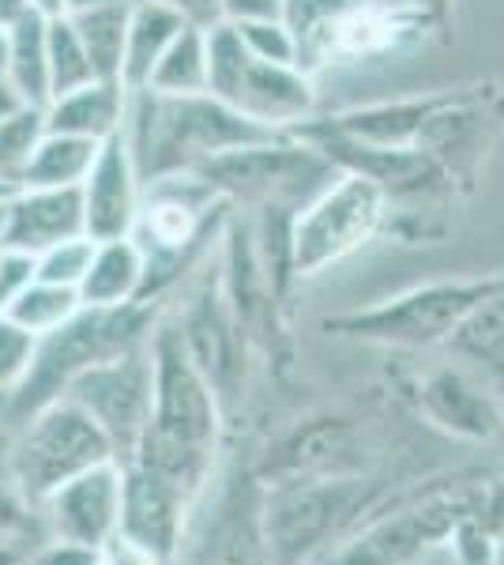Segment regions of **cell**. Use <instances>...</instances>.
I'll return each instance as SVG.
<instances>
[{"label":"cell","instance_id":"36","mask_svg":"<svg viewBox=\"0 0 504 565\" xmlns=\"http://www.w3.org/2000/svg\"><path fill=\"white\" fill-rule=\"evenodd\" d=\"M39 543H26V540H0V565H26L31 562V551Z\"/></svg>","mask_w":504,"mask_h":565},{"label":"cell","instance_id":"26","mask_svg":"<svg viewBox=\"0 0 504 565\" xmlns=\"http://www.w3.org/2000/svg\"><path fill=\"white\" fill-rule=\"evenodd\" d=\"M0 540H26V543L45 540L39 505L15 487V479L4 471V463H0Z\"/></svg>","mask_w":504,"mask_h":565},{"label":"cell","instance_id":"7","mask_svg":"<svg viewBox=\"0 0 504 565\" xmlns=\"http://www.w3.org/2000/svg\"><path fill=\"white\" fill-rule=\"evenodd\" d=\"M151 335L136 348L106 362H95L90 370L79 373L64 396L76 399L84 412L103 426V434L114 445V457L128 463L140 445L143 430L151 418Z\"/></svg>","mask_w":504,"mask_h":565},{"label":"cell","instance_id":"18","mask_svg":"<svg viewBox=\"0 0 504 565\" xmlns=\"http://www.w3.org/2000/svg\"><path fill=\"white\" fill-rule=\"evenodd\" d=\"M192 23L178 8L162 4V0H140L132 8L128 20V45H125V68H121V87L125 90H143L151 68L159 65V57L167 53V45L178 39L181 26Z\"/></svg>","mask_w":504,"mask_h":565},{"label":"cell","instance_id":"13","mask_svg":"<svg viewBox=\"0 0 504 565\" xmlns=\"http://www.w3.org/2000/svg\"><path fill=\"white\" fill-rule=\"evenodd\" d=\"M421 412L460 437H490L501 430V407L490 385L467 370H437L418 388Z\"/></svg>","mask_w":504,"mask_h":565},{"label":"cell","instance_id":"10","mask_svg":"<svg viewBox=\"0 0 504 565\" xmlns=\"http://www.w3.org/2000/svg\"><path fill=\"white\" fill-rule=\"evenodd\" d=\"M192 509H196V498H189L181 487L154 476L143 463H125L121 535L148 546L173 565L189 540Z\"/></svg>","mask_w":504,"mask_h":565},{"label":"cell","instance_id":"33","mask_svg":"<svg viewBox=\"0 0 504 565\" xmlns=\"http://www.w3.org/2000/svg\"><path fill=\"white\" fill-rule=\"evenodd\" d=\"M98 565H170L167 558H159L148 546H140L136 540L117 532L103 551H98Z\"/></svg>","mask_w":504,"mask_h":565},{"label":"cell","instance_id":"30","mask_svg":"<svg viewBox=\"0 0 504 565\" xmlns=\"http://www.w3.org/2000/svg\"><path fill=\"white\" fill-rule=\"evenodd\" d=\"M34 140H39V114L34 109H20V114L0 121V167L31 159Z\"/></svg>","mask_w":504,"mask_h":565},{"label":"cell","instance_id":"15","mask_svg":"<svg viewBox=\"0 0 504 565\" xmlns=\"http://www.w3.org/2000/svg\"><path fill=\"white\" fill-rule=\"evenodd\" d=\"M181 343L192 354L196 370L207 377V385L215 388L218 399L230 396L234 381H237V351H242V332L230 321V313L223 309V298H211L204 295L196 306L185 313V321L178 324Z\"/></svg>","mask_w":504,"mask_h":565},{"label":"cell","instance_id":"12","mask_svg":"<svg viewBox=\"0 0 504 565\" xmlns=\"http://www.w3.org/2000/svg\"><path fill=\"white\" fill-rule=\"evenodd\" d=\"M189 562L192 565H271L268 546H264L260 535V498H253V487L230 490V494L218 498L215 516L204 524Z\"/></svg>","mask_w":504,"mask_h":565},{"label":"cell","instance_id":"4","mask_svg":"<svg viewBox=\"0 0 504 565\" xmlns=\"http://www.w3.org/2000/svg\"><path fill=\"white\" fill-rule=\"evenodd\" d=\"M357 501V482L346 476H305L268 482L260 498V535L271 565L313 562L346 521Z\"/></svg>","mask_w":504,"mask_h":565},{"label":"cell","instance_id":"28","mask_svg":"<svg viewBox=\"0 0 504 565\" xmlns=\"http://www.w3.org/2000/svg\"><path fill=\"white\" fill-rule=\"evenodd\" d=\"M237 39L245 42V50L253 57L268 61V65H294L298 68V42L287 31L282 20H264V23H234Z\"/></svg>","mask_w":504,"mask_h":565},{"label":"cell","instance_id":"2","mask_svg":"<svg viewBox=\"0 0 504 565\" xmlns=\"http://www.w3.org/2000/svg\"><path fill=\"white\" fill-rule=\"evenodd\" d=\"M103 460H117L103 426L76 399L61 396L23 418L20 434L4 452V471L34 505H42L61 482Z\"/></svg>","mask_w":504,"mask_h":565},{"label":"cell","instance_id":"16","mask_svg":"<svg viewBox=\"0 0 504 565\" xmlns=\"http://www.w3.org/2000/svg\"><path fill=\"white\" fill-rule=\"evenodd\" d=\"M448 348L460 354L467 366H474L490 388H504V282L455 324Z\"/></svg>","mask_w":504,"mask_h":565},{"label":"cell","instance_id":"17","mask_svg":"<svg viewBox=\"0 0 504 565\" xmlns=\"http://www.w3.org/2000/svg\"><path fill=\"white\" fill-rule=\"evenodd\" d=\"M143 249L132 238L98 242L95 260H90L84 282H79V302L84 306H132L140 302L143 287Z\"/></svg>","mask_w":504,"mask_h":565},{"label":"cell","instance_id":"24","mask_svg":"<svg viewBox=\"0 0 504 565\" xmlns=\"http://www.w3.org/2000/svg\"><path fill=\"white\" fill-rule=\"evenodd\" d=\"M8 65H12L15 84H20L23 95L31 98L50 95V50H45V26L39 12H23L15 20Z\"/></svg>","mask_w":504,"mask_h":565},{"label":"cell","instance_id":"11","mask_svg":"<svg viewBox=\"0 0 504 565\" xmlns=\"http://www.w3.org/2000/svg\"><path fill=\"white\" fill-rule=\"evenodd\" d=\"M84 226L90 242H114L132 234L140 215L136 207V167L125 136H109L95 154V167L84 178Z\"/></svg>","mask_w":504,"mask_h":565},{"label":"cell","instance_id":"40","mask_svg":"<svg viewBox=\"0 0 504 565\" xmlns=\"http://www.w3.org/2000/svg\"><path fill=\"white\" fill-rule=\"evenodd\" d=\"M34 4H39L42 12H50V15H61L64 8H68V0H34Z\"/></svg>","mask_w":504,"mask_h":565},{"label":"cell","instance_id":"1","mask_svg":"<svg viewBox=\"0 0 504 565\" xmlns=\"http://www.w3.org/2000/svg\"><path fill=\"white\" fill-rule=\"evenodd\" d=\"M151 418L132 460L181 487L189 498H204L223 437V399L196 370L170 324L151 332Z\"/></svg>","mask_w":504,"mask_h":565},{"label":"cell","instance_id":"3","mask_svg":"<svg viewBox=\"0 0 504 565\" xmlns=\"http://www.w3.org/2000/svg\"><path fill=\"white\" fill-rule=\"evenodd\" d=\"M207 95L271 129L313 109L309 79L294 65H268L253 57L234 23H215L207 31Z\"/></svg>","mask_w":504,"mask_h":565},{"label":"cell","instance_id":"43","mask_svg":"<svg viewBox=\"0 0 504 565\" xmlns=\"http://www.w3.org/2000/svg\"><path fill=\"white\" fill-rule=\"evenodd\" d=\"M301 565H313V562H301Z\"/></svg>","mask_w":504,"mask_h":565},{"label":"cell","instance_id":"38","mask_svg":"<svg viewBox=\"0 0 504 565\" xmlns=\"http://www.w3.org/2000/svg\"><path fill=\"white\" fill-rule=\"evenodd\" d=\"M12 114H20V98H15L8 87H0V121H4V117H12Z\"/></svg>","mask_w":504,"mask_h":565},{"label":"cell","instance_id":"9","mask_svg":"<svg viewBox=\"0 0 504 565\" xmlns=\"http://www.w3.org/2000/svg\"><path fill=\"white\" fill-rule=\"evenodd\" d=\"M39 513H42V524L50 540L103 551V546L121 532L125 463L103 460V463H95V468L72 476L42 501Z\"/></svg>","mask_w":504,"mask_h":565},{"label":"cell","instance_id":"42","mask_svg":"<svg viewBox=\"0 0 504 565\" xmlns=\"http://www.w3.org/2000/svg\"><path fill=\"white\" fill-rule=\"evenodd\" d=\"M4 218H8V207H0V231H4Z\"/></svg>","mask_w":504,"mask_h":565},{"label":"cell","instance_id":"41","mask_svg":"<svg viewBox=\"0 0 504 565\" xmlns=\"http://www.w3.org/2000/svg\"><path fill=\"white\" fill-rule=\"evenodd\" d=\"M8 50H12V45H8L4 34H0V65H8Z\"/></svg>","mask_w":504,"mask_h":565},{"label":"cell","instance_id":"39","mask_svg":"<svg viewBox=\"0 0 504 565\" xmlns=\"http://www.w3.org/2000/svg\"><path fill=\"white\" fill-rule=\"evenodd\" d=\"M95 4H125V0H68L72 12H76V8H95ZM128 4H136V0H128Z\"/></svg>","mask_w":504,"mask_h":565},{"label":"cell","instance_id":"20","mask_svg":"<svg viewBox=\"0 0 504 565\" xmlns=\"http://www.w3.org/2000/svg\"><path fill=\"white\" fill-rule=\"evenodd\" d=\"M140 4V0H136ZM136 4H95V8H76L72 12V26H76L79 42H84L90 68L106 84H121L125 68V45H128V20H132Z\"/></svg>","mask_w":504,"mask_h":565},{"label":"cell","instance_id":"14","mask_svg":"<svg viewBox=\"0 0 504 565\" xmlns=\"http://www.w3.org/2000/svg\"><path fill=\"white\" fill-rule=\"evenodd\" d=\"M4 245L23 253H45L50 245L87 234L84 226V189H39L34 196L20 200L4 218Z\"/></svg>","mask_w":504,"mask_h":565},{"label":"cell","instance_id":"25","mask_svg":"<svg viewBox=\"0 0 504 565\" xmlns=\"http://www.w3.org/2000/svg\"><path fill=\"white\" fill-rule=\"evenodd\" d=\"M45 50H50V95L64 98L98 79L72 20H57L45 31Z\"/></svg>","mask_w":504,"mask_h":565},{"label":"cell","instance_id":"23","mask_svg":"<svg viewBox=\"0 0 504 565\" xmlns=\"http://www.w3.org/2000/svg\"><path fill=\"white\" fill-rule=\"evenodd\" d=\"M79 309H84V302H79L76 287H57V282L34 279L31 287L4 309V317L20 328H26V332L45 335V332H53V328L68 324Z\"/></svg>","mask_w":504,"mask_h":565},{"label":"cell","instance_id":"32","mask_svg":"<svg viewBox=\"0 0 504 565\" xmlns=\"http://www.w3.org/2000/svg\"><path fill=\"white\" fill-rule=\"evenodd\" d=\"M26 565H98V551L79 543H64V540H45L31 551V562Z\"/></svg>","mask_w":504,"mask_h":565},{"label":"cell","instance_id":"37","mask_svg":"<svg viewBox=\"0 0 504 565\" xmlns=\"http://www.w3.org/2000/svg\"><path fill=\"white\" fill-rule=\"evenodd\" d=\"M26 12L23 0H0V23H15Z\"/></svg>","mask_w":504,"mask_h":565},{"label":"cell","instance_id":"8","mask_svg":"<svg viewBox=\"0 0 504 565\" xmlns=\"http://www.w3.org/2000/svg\"><path fill=\"white\" fill-rule=\"evenodd\" d=\"M482 505H474L467 490H437V494L421 498L418 505H407L396 516H384V521L362 527V535L339 546L328 565H410L429 546L452 540L455 527L467 516L482 513Z\"/></svg>","mask_w":504,"mask_h":565},{"label":"cell","instance_id":"19","mask_svg":"<svg viewBox=\"0 0 504 565\" xmlns=\"http://www.w3.org/2000/svg\"><path fill=\"white\" fill-rule=\"evenodd\" d=\"M125 129V87L121 84H95L72 90V95L57 98L50 117V132L61 136H87V140H109Z\"/></svg>","mask_w":504,"mask_h":565},{"label":"cell","instance_id":"22","mask_svg":"<svg viewBox=\"0 0 504 565\" xmlns=\"http://www.w3.org/2000/svg\"><path fill=\"white\" fill-rule=\"evenodd\" d=\"M103 143L87 140V136H61L53 132L50 140L34 151V159L26 162V181L34 189H64V185H79L90 167H95V154Z\"/></svg>","mask_w":504,"mask_h":565},{"label":"cell","instance_id":"6","mask_svg":"<svg viewBox=\"0 0 504 565\" xmlns=\"http://www.w3.org/2000/svg\"><path fill=\"white\" fill-rule=\"evenodd\" d=\"M384 204H388V193L362 174H343L324 193H317L313 204L294 215V238H290L294 276H320L335 260L351 257L357 245L377 234Z\"/></svg>","mask_w":504,"mask_h":565},{"label":"cell","instance_id":"21","mask_svg":"<svg viewBox=\"0 0 504 565\" xmlns=\"http://www.w3.org/2000/svg\"><path fill=\"white\" fill-rule=\"evenodd\" d=\"M143 90L154 95H207V31L185 23L151 68Z\"/></svg>","mask_w":504,"mask_h":565},{"label":"cell","instance_id":"29","mask_svg":"<svg viewBox=\"0 0 504 565\" xmlns=\"http://www.w3.org/2000/svg\"><path fill=\"white\" fill-rule=\"evenodd\" d=\"M34 348H39V335L0 313V392H12L26 377Z\"/></svg>","mask_w":504,"mask_h":565},{"label":"cell","instance_id":"34","mask_svg":"<svg viewBox=\"0 0 504 565\" xmlns=\"http://www.w3.org/2000/svg\"><path fill=\"white\" fill-rule=\"evenodd\" d=\"M218 12L230 23L282 20V0H218Z\"/></svg>","mask_w":504,"mask_h":565},{"label":"cell","instance_id":"5","mask_svg":"<svg viewBox=\"0 0 504 565\" xmlns=\"http://www.w3.org/2000/svg\"><path fill=\"white\" fill-rule=\"evenodd\" d=\"M504 282L497 279H460V282H429V287H415L407 295L392 298L384 306H373L365 313H346L328 321V328L354 340L388 343V348H433V343H448L455 324L493 295Z\"/></svg>","mask_w":504,"mask_h":565},{"label":"cell","instance_id":"27","mask_svg":"<svg viewBox=\"0 0 504 565\" xmlns=\"http://www.w3.org/2000/svg\"><path fill=\"white\" fill-rule=\"evenodd\" d=\"M95 249H98V242H90L87 234L50 245V249L39 257V279L79 290V282H84L87 268H90V260H95Z\"/></svg>","mask_w":504,"mask_h":565},{"label":"cell","instance_id":"31","mask_svg":"<svg viewBox=\"0 0 504 565\" xmlns=\"http://www.w3.org/2000/svg\"><path fill=\"white\" fill-rule=\"evenodd\" d=\"M34 279H39V260H34V253L8 249L4 257H0V313H4Z\"/></svg>","mask_w":504,"mask_h":565},{"label":"cell","instance_id":"35","mask_svg":"<svg viewBox=\"0 0 504 565\" xmlns=\"http://www.w3.org/2000/svg\"><path fill=\"white\" fill-rule=\"evenodd\" d=\"M162 4H170V8H178L185 20H207V15H215L218 12V0H162Z\"/></svg>","mask_w":504,"mask_h":565}]
</instances>
